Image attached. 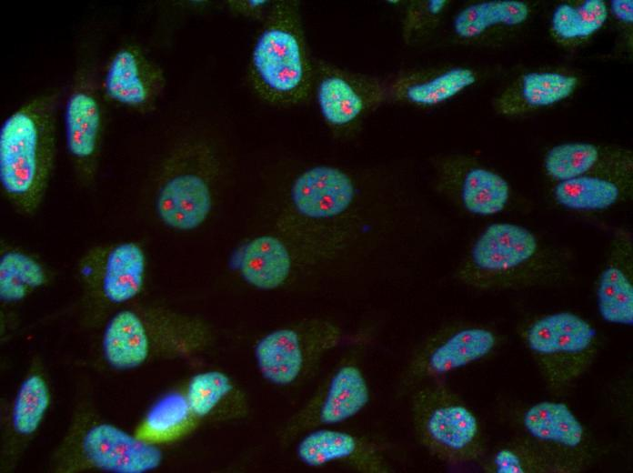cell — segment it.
<instances>
[{
  "mask_svg": "<svg viewBox=\"0 0 633 473\" xmlns=\"http://www.w3.org/2000/svg\"><path fill=\"white\" fill-rule=\"evenodd\" d=\"M95 45L85 42L80 48L65 105V146L80 185L95 180L105 132L101 75Z\"/></svg>",
  "mask_w": 633,
  "mask_h": 473,
  "instance_id": "cell-7",
  "label": "cell"
},
{
  "mask_svg": "<svg viewBox=\"0 0 633 473\" xmlns=\"http://www.w3.org/2000/svg\"><path fill=\"white\" fill-rule=\"evenodd\" d=\"M229 9L243 16L254 19H266L273 2L266 0H232L227 1Z\"/></svg>",
  "mask_w": 633,
  "mask_h": 473,
  "instance_id": "cell-34",
  "label": "cell"
},
{
  "mask_svg": "<svg viewBox=\"0 0 633 473\" xmlns=\"http://www.w3.org/2000/svg\"><path fill=\"white\" fill-rule=\"evenodd\" d=\"M518 334L545 384L554 393L563 392L579 379L600 348L596 327L568 310L533 317L521 324Z\"/></svg>",
  "mask_w": 633,
  "mask_h": 473,
  "instance_id": "cell-6",
  "label": "cell"
},
{
  "mask_svg": "<svg viewBox=\"0 0 633 473\" xmlns=\"http://www.w3.org/2000/svg\"><path fill=\"white\" fill-rule=\"evenodd\" d=\"M80 465L116 473H144L156 468L163 453L155 445L109 423H94L79 437Z\"/></svg>",
  "mask_w": 633,
  "mask_h": 473,
  "instance_id": "cell-15",
  "label": "cell"
},
{
  "mask_svg": "<svg viewBox=\"0 0 633 473\" xmlns=\"http://www.w3.org/2000/svg\"><path fill=\"white\" fill-rule=\"evenodd\" d=\"M631 187L632 176L588 175L555 182L551 195L568 210L603 211L626 200Z\"/></svg>",
  "mask_w": 633,
  "mask_h": 473,
  "instance_id": "cell-23",
  "label": "cell"
},
{
  "mask_svg": "<svg viewBox=\"0 0 633 473\" xmlns=\"http://www.w3.org/2000/svg\"><path fill=\"white\" fill-rule=\"evenodd\" d=\"M610 11L614 16L621 23L632 25L633 22V1L632 0H613L610 1Z\"/></svg>",
  "mask_w": 633,
  "mask_h": 473,
  "instance_id": "cell-35",
  "label": "cell"
},
{
  "mask_svg": "<svg viewBox=\"0 0 633 473\" xmlns=\"http://www.w3.org/2000/svg\"><path fill=\"white\" fill-rule=\"evenodd\" d=\"M212 154L201 140L181 143L163 163L155 209L166 226L178 231L197 228L213 205L210 183Z\"/></svg>",
  "mask_w": 633,
  "mask_h": 473,
  "instance_id": "cell-8",
  "label": "cell"
},
{
  "mask_svg": "<svg viewBox=\"0 0 633 473\" xmlns=\"http://www.w3.org/2000/svg\"><path fill=\"white\" fill-rule=\"evenodd\" d=\"M632 164L629 149L590 142L556 145L543 159L545 174L555 182L588 175L632 176Z\"/></svg>",
  "mask_w": 633,
  "mask_h": 473,
  "instance_id": "cell-20",
  "label": "cell"
},
{
  "mask_svg": "<svg viewBox=\"0 0 633 473\" xmlns=\"http://www.w3.org/2000/svg\"><path fill=\"white\" fill-rule=\"evenodd\" d=\"M340 337V331L327 323L273 331L256 345L259 370L276 385H290L302 375L309 357L334 346Z\"/></svg>",
  "mask_w": 633,
  "mask_h": 473,
  "instance_id": "cell-14",
  "label": "cell"
},
{
  "mask_svg": "<svg viewBox=\"0 0 633 473\" xmlns=\"http://www.w3.org/2000/svg\"><path fill=\"white\" fill-rule=\"evenodd\" d=\"M578 86V78L557 71H533L521 75L497 99L500 114L517 115L547 107L569 97Z\"/></svg>",
  "mask_w": 633,
  "mask_h": 473,
  "instance_id": "cell-22",
  "label": "cell"
},
{
  "mask_svg": "<svg viewBox=\"0 0 633 473\" xmlns=\"http://www.w3.org/2000/svg\"><path fill=\"white\" fill-rule=\"evenodd\" d=\"M249 79L256 93L276 106H296L313 91L314 63L298 1L273 2L252 51Z\"/></svg>",
  "mask_w": 633,
  "mask_h": 473,
  "instance_id": "cell-4",
  "label": "cell"
},
{
  "mask_svg": "<svg viewBox=\"0 0 633 473\" xmlns=\"http://www.w3.org/2000/svg\"><path fill=\"white\" fill-rule=\"evenodd\" d=\"M529 5L517 0L476 2L462 7L453 17L454 36L467 43L477 42L497 27H514L530 15Z\"/></svg>",
  "mask_w": 633,
  "mask_h": 473,
  "instance_id": "cell-26",
  "label": "cell"
},
{
  "mask_svg": "<svg viewBox=\"0 0 633 473\" xmlns=\"http://www.w3.org/2000/svg\"><path fill=\"white\" fill-rule=\"evenodd\" d=\"M49 390L44 377L30 375L21 384L12 409V427L20 436L35 433L49 405Z\"/></svg>",
  "mask_w": 633,
  "mask_h": 473,
  "instance_id": "cell-29",
  "label": "cell"
},
{
  "mask_svg": "<svg viewBox=\"0 0 633 473\" xmlns=\"http://www.w3.org/2000/svg\"><path fill=\"white\" fill-rule=\"evenodd\" d=\"M437 186L470 215L491 216L508 206L511 188L497 172L465 156H447L434 163Z\"/></svg>",
  "mask_w": 633,
  "mask_h": 473,
  "instance_id": "cell-12",
  "label": "cell"
},
{
  "mask_svg": "<svg viewBox=\"0 0 633 473\" xmlns=\"http://www.w3.org/2000/svg\"><path fill=\"white\" fill-rule=\"evenodd\" d=\"M102 352L106 363L119 370L138 367L147 359L150 339L137 310L123 308L110 317L102 336Z\"/></svg>",
  "mask_w": 633,
  "mask_h": 473,
  "instance_id": "cell-24",
  "label": "cell"
},
{
  "mask_svg": "<svg viewBox=\"0 0 633 473\" xmlns=\"http://www.w3.org/2000/svg\"><path fill=\"white\" fill-rule=\"evenodd\" d=\"M570 268L569 251L526 226L495 222L474 239L455 277L479 291L519 290L561 283Z\"/></svg>",
  "mask_w": 633,
  "mask_h": 473,
  "instance_id": "cell-2",
  "label": "cell"
},
{
  "mask_svg": "<svg viewBox=\"0 0 633 473\" xmlns=\"http://www.w3.org/2000/svg\"><path fill=\"white\" fill-rule=\"evenodd\" d=\"M313 89L323 120L341 136L357 131L366 117L385 103L381 78L323 62L314 64Z\"/></svg>",
  "mask_w": 633,
  "mask_h": 473,
  "instance_id": "cell-11",
  "label": "cell"
},
{
  "mask_svg": "<svg viewBox=\"0 0 633 473\" xmlns=\"http://www.w3.org/2000/svg\"><path fill=\"white\" fill-rule=\"evenodd\" d=\"M517 432L546 462L551 473H578L594 458L592 438L570 407L541 400L513 410Z\"/></svg>",
  "mask_w": 633,
  "mask_h": 473,
  "instance_id": "cell-9",
  "label": "cell"
},
{
  "mask_svg": "<svg viewBox=\"0 0 633 473\" xmlns=\"http://www.w3.org/2000/svg\"><path fill=\"white\" fill-rule=\"evenodd\" d=\"M293 266V252L286 243L266 235L243 247L238 267L246 282L259 289L271 290L287 280Z\"/></svg>",
  "mask_w": 633,
  "mask_h": 473,
  "instance_id": "cell-25",
  "label": "cell"
},
{
  "mask_svg": "<svg viewBox=\"0 0 633 473\" xmlns=\"http://www.w3.org/2000/svg\"><path fill=\"white\" fill-rule=\"evenodd\" d=\"M503 337L494 327L477 322H456L427 336L413 350L396 387L398 398L417 385L480 361L495 353Z\"/></svg>",
  "mask_w": 633,
  "mask_h": 473,
  "instance_id": "cell-10",
  "label": "cell"
},
{
  "mask_svg": "<svg viewBox=\"0 0 633 473\" xmlns=\"http://www.w3.org/2000/svg\"><path fill=\"white\" fill-rule=\"evenodd\" d=\"M232 389L229 377L219 371H207L194 376L187 387L186 401L191 414L203 418Z\"/></svg>",
  "mask_w": 633,
  "mask_h": 473,
  "instance_id": "cell-33",
  "label": "cell"
},
{
  "mask_svg": "<svg viewBox=\"0 0 633 473\" xmlns=\"http://www.w3.org/2000/svg\"><path fill=\"white\" fill-rule=\"evenodd\" d=\"M480 462L489 473H551L543 458L517 437L486 454Z\"/></svg>",
  "mask_w": 633,
  "mask_h": 473,
  "instance_id": "cell-30",
  "label": "cell"
},
{
  "mask_svg": "<svg viewBox=\"0 0 633 473\" xmlns=\"http://www.w3.org/2000/svg\"><path fill=\"white\" fill-rule=\"evenodd\" d=\"M447 0L409 1L401 16V35L407 45L417 44L433 31L447 9Z\"/></svg>",
  "mask_w": 633,
  "mask_h": 473,
  "instance_id": "cell-32",
  "label": "cell"
},
{
  "mask_svg": "<svg viewBox=\"0 0 633 473\" xmlns=\"http://www.w3.org/2000/svg\"><path fill=\"white\" fill-rule=\"evenodd\" d=\"M608 12V5L602 0L559 4L550 19V32L563 44L584 41L602 28Z\"/></svg>",
  "mask_w": 633,
  "mask_h": 473,
  "instance_id": "cell-28",
  "label": "cell"
},
{
  "mask_svg": "<svg viewBox=\"0 0 633 473\" xmlns=\"http://www.w3.org/2000/svg\"><path fill=\"white\" fill-rule=\"evenodd\" d=\"M598 310L606 322L633 324V238L627 228L617 229L596 284Z\"/></svg>",
  "mask_w": 633,
  "mask_h": 473,
  "instance_id": "cell-18",
  "label": "cell"
},
{
  "mask_svg": "<svg viewBox=\"0 0 633 473\" xmlns=\"http://www.w3.org/2000/svg\"><path fill=\"white\" fill-rule=\"evenodd\" d=\"M166 83L162 67L132 43L120 45L101 74L104 98L140 114L155 108Z\"/></svg>",
  "mask_w": 633,
  "mask_h": 473,
  "instance_id": "cell-13",
  "label": "cell"
},
{
  "mask_svg": "<svg viewBox=\"0 0 633 473\" xmlns=\"http://www.w3.org/2000/svg\"><path fill=\"white\" fill-rule=\"evenodd\" d=\"M296 454L310 467L343 461L362 473L395 471L392 448L387 442L347 431L329 428L312 431L301 439Z\"/></svg>",
  "mask_w": 633,
  "mask_h": 473,
  "instance_id": "cell-16",
  "label": "cell"
},
{
  "mask_svg": "<svg viewBox=\"0 0 633 473\" xmlns=\"http://www.w3.org/2000/svg\"><path fill=\"white\" fill-rule=\"evenodd\" d=\"M48 280L45 266L33 254L16 247H4L0 256V299L11 304L23 300Z\"/></svg>",
  "mask_w": 633,
  "mask_h": 473,
  "instance_id": "cell-27",
  "label": "cell"
},
{
  "mask_svg": "<svg viewBox=\"0 0 633 473\" xmlns=\"http://www.w3.org/2000/svg\"><path fill=\"white\" fill-rule=\"evenodd\" d=\"M190 414L186 397L168 395L150 410L136 436L143 439L165 438L180 433L187 425Z\"/></svg>",
  "mask_w": 633,
  "mask_h": 473,
  "instance_id": "cell-31",
  "label": "cell"
},
{
  "mask_svg": "<svg viewBox=\"0 0 633 473\" xmlns=\"http://www.w3.org/2000/svg\"><path fill=\"white\" fill-rule=\"evenodd\" d=\"M370 338L369 331L359 342L354 355L332 374L320 396L304 412L300 426L337 424L355 417L368 405L370 387L357 360Z\"/></svg>",
  "mask_w": 633,
  "mask_h": 473,
  "instance_id": "cell-17",
  "label": "cell"
},
{
  "mask_svg": "<svg viewBox=\"0 0 633 473\" xmlns=\"http://www.w3.org/2000/svg\"><path fill=\"white\" fill-rule=\"evenodd\" d=\"M61 89L33 96L10 114L0 128V186L21 215L41 206L53 173L57 146Z\"/></svg>",
  "mask_w": 633,
  "mask_h": 473,
  "instance_id": "cell-3",
  "label": "cell"
},
{
  "mask_svg": "<svg viewBox=\"0 0 633 473\" xmlns=\"http://www.w3.org/2000/svg\"><path fill=\"white\" fill-rule=\"evenodd\" d=\"M381 80L385 103L431 107L474 86L478 75L467 66H452L435 71L407 70Z\"/></svg>",
  "mask_w": 633,
  "mask_h": 473,
  "instance_id": "cell-19",
  "label": "cell"
},
{
  "mask_svg": "<svg viewBox=\"0 0 633 473\" xmlns=\"http://www.w3.org/2000/svg\"><path fill=\"white\" fill-rule=\"evenodd\" d=\"M98 258V289L106 302L122 305L142 290L146 259L142 247L124 241L95 249Z\"/></svg>",
  "mask_w": 633,
  "mask_h": 473,
  "instance_id": "cell-21",
  "label": "cell"
},
{
  "mask_svg": "<svg viewBox=\"0 0 633 473\" xmlns=\"http://www.w3.org/2000/svg\"><path fill=\"white\" fill-rule=\"evenodd\" d=\"M289 234L326 251L361 242L372 249V236L387 226L356 176L339 167L317 165L297 175L289 189Z\"/></svg>",
  "mask_w": 633,
  "mask_h": 473,
  "instance_id": "cell-1",
  "label": "cell"
},
{
  "mask_svg": "<svg viewBox=\"0 0 633 473\" xmlns=\"http://www.w3.org/2000/svg\"><path fill=\"white\" fill-rule=\"evenodd\" d=\"M408 397L416 438L432 457L452 466L482 460L487 454L482 425L443 377L417 385Z\"/></svg>",
  "mask_w": 633,
  "mask_h": 473,
  "instance_id": "cell-5",
  "label": "cell"
}]
</instances>
